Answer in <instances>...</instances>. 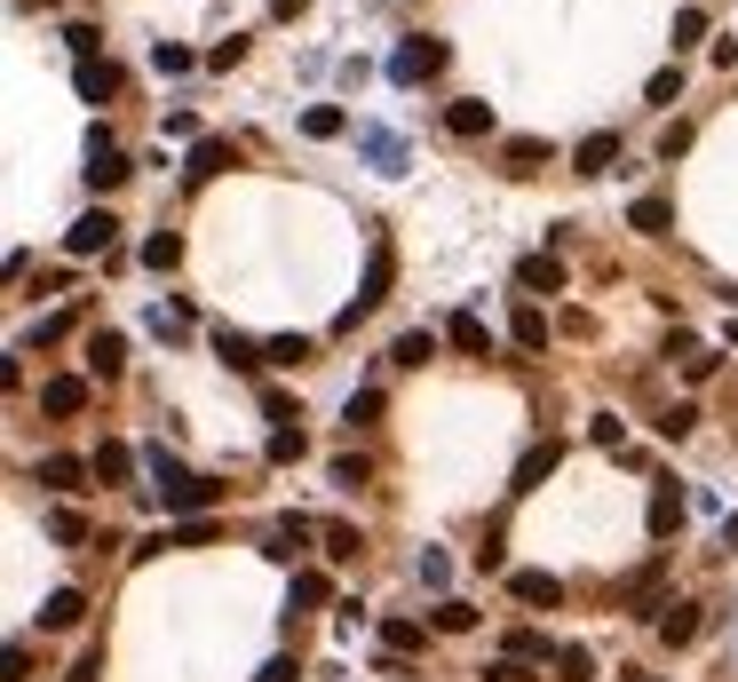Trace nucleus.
I'll use <instances>...</instances> for the list:
<instances>
[{
  "label": "nucleus",
  "mask_w": 738,
  "mask_h": 682,
  "mask_svg": "<svg viewBox=\"0 0 738 682\" xmlns=\"http://www.w3.org/2000/svg\"><path fill=\"white\" fill-rule=\"evenodd\" d=\"M151 476H159V500H167V516H207V508L223 500V485L215 476H198V468H183V461H167V453H151Z\"/></svg>",
  "instance_id": "f257e3e1"
},
{
  "label": "nucleus",
  "mask_w": 738,
  "mask_h": 682,
  "mask_svg": "<svg viewBox=\"0 0 738 682\" xmlns=\"http://www.w3.org/2000/svg\"><path fill=\"white\" fill-rule=\"evenodd\" d=\"M389 286H397V254H389V247H374V254H365V286H357V302H350V310L333 318V326H342V333H357V318H365V310H382V302H389Z\"/></svg>",
  "instance_id": "f03ea898"
},
{
  "label": "nucleus",
  "mask_w": 738,
  "mask_h": 682,
  "mask_svg": "<svg viewBox=\"0 0 738 682\" xmlns=\"http://www.w3.org/2000/svg\"><path fill=\"white\" fill-rule=\"evenodd\" d=\"M127 175H136V167H127V151L112 144L104 127H95V135H88V183H95V191H120Z\"/></svg>",
  "instance_id": "7ed1b4c3"
},
{
  "label": "nucleus",
  "mask_w": 738,
  "mask_h": 682,
  "mask_svg": "<svg viewBox=\"0 0 738 682\" xmlns=\"http://www.w3.org/2000/svg\"><path fill=\"white\" fill-rule=\"evenodd\" d=\"M112 238H120V223H112V207H88V215H80L72 230H64V254H80V262H88V254H104V247H112Z\"/></svg>",
  "instance_id": "20e7f679"
},
{
  "label": "nucleus",
  "mask_w": 738,
  "mask_h": 682,
  "mask_svg": "<svg viewBox=\"0 0 738 682\" xmlns=\"http://www.w3.org/2000/svg\"><path fill=\"white\" fill-rule=\"evenodd\" d=\"M41 413H56V421L88 413V382H80V373H48V382H41Z\"/></svg>",
  "instance_id": "39448f33"
},
{
  "label": "nucleus",
  "mask_w": 738,
  "mask_h": 682,
  "mask_svg": "<svg viewBox=\"0 0 738 682\" xmlns=\"http://www.w3.org/2000/svg\"><path fill=\"white\" fill-rule=\"evenodd\" d=\"M438 64H445V41H406V48H397L389 56V80H429V72H438Z\"/></svg>",
  "instance_id": "423d86ee"
},
{
  "label": "nucleus",
  "mask_w": 738,
  "mask_h": 682,
  "mask_svg": "<svg viewBox=\"0 0 738 682\" xmlns=\"http://www.w3.org/2000/svg\"><path fill=\"white\" fill-rule=\"evenodd\" d=\"M310 532H318V524H302V516H279L271 532H262V556H271V564H302V548H310Z\"/></svg>",
  "instance_id": "0eeeda50"
},
{
  "label": "nucleus",
  "mask_w": 738,
  "mask_h": 682,
  "mask_svg": "<svg viewBox=\"0 0 738 682\" xmlns=\"http://www.w3.org/2000/svg\"><path fill=\"white\" fill-rule=\"evenodd\" d=\"M32 476H41L48 492H88V476H95V461H80V453H48V461L32 468Z\"/></svg>",
  "instance_id": "6e6552de"
},
{
  "label": "nucleus",
  "mask_w": 738,
  "mask_h": 682,
  "mask_svg": "<svg viewBox=\"0 0 738 682\" xmlns=\"http://www.w3.org/2000/svg\"><path fill=\"white\" fill-rule=\"evenodd\" d=\"M223 167H230V144H223V135H198V144H191V159H183V183L198 191V183H215Z\"/></svg>",
  "instance_id": "1a4fd4ad"
},
{
  "label": "nucleus",
  "mask_w": 738,
  "mask_h": 682,
  "mask_svg": "<svg viewBox=\"0 0 738 682\" xmlns=\"http://www.w3.org/2000/svg\"><path fill=\"white\" fill-rule=\"evenodd\" d=\"M556 461H564V445H556V436H548V445H532V453L516 461V485H509V492H541L548 476H556Z\"/></svg>",
  "instance_id": "9d476101"
},
{
  "label": "nucleus",
  "mask_w": 738,
  "mask_h": 682,
  "mask_svg": "<svg viewBox=\"0 0 738 682\" xmlns=\"http://www.w3.org/2000/svg\"><path fill=\"white\" fill-rule=\"evenodd\" d=\"M120 365H127V341H120L112 326H95V333H88V373H95V382H112Z\"/></svg>",
  "instance_id": "9b49d317"
},
{
  "label": "nucleus",
  "mask_w": 738,
  "mask_h": 682,
  "mask_svg": "<svg viewBox=\"0 0 738 682\" xmlns=\"http://www.w3.org/2000/svg\"><path fill=\"white\" fill-rule=\"evenodd\" d=\"M509 588H516V603H532V611H556V603H564V579H556V571H516Z\"/></svg>",
  "instance_id": "f8f14e48"
},
{
  "label": "nucleus",
  "mask_w": 738,
  "mask_h": 682,
  "mask_svg": "<svg viewBox=\"0 0 738 682\" xmlns=\"http://www.w3.org/2000/svg\"><path fill=\"white\" fill-rule=\"evenodd\" d=\"M516 286H524V294H564V262H556V254H524V262H516Z\"/></svg>",
  "instance_id": "ddd939ff"
},
{
  "label": "nucleus",
  "mask_w": 738,
  "mask_h": 682,
  "mask_svg": "<svg viewBox=\"0 0 738 682\" xmlns=\"http://www.w3.org/2000/svg\"><path fill=\"white\" fill-rule=\"evenodd\" d=\"M445 341H453V350H461V357H492V326H485L477 310H461V318L445 326Z\"/></svg>",
  "instance_id": "4468645a"
},
{
  "label": "nucleus",
  "mask_w": 738,
  "mask_h": 682,
  "mask_svg": "<svg viewBox=\"0 0 738 682\" xmlns=\"http://www.w3.org/2000/svg\"><path fill=\"white\" fill-rule=\"evenodd\" d=\"M80 620H88V595H80V588H56V595L41 603V627H48V635H64V627H80Z\"/></svg>",
  "instance_id": "2eb2a0df"
},
{
  "label": "nucleus",
  "mask_w": 738,
  "mask_h": 682,
  "mask_svg": "<svg viewBox=\"0 0 738 682\" xmlns=\"http://www.w3.org/2000/svg\"><path fill=\"white\" fill-rule=\"evenodd\" d=\"M659 643H667V651L699 643V603H667V611H659Z\"/></svg>",
  "instance_id": "dca6fc26"
},
{
  "label": "nucleus",
  "mask_w": 738,
  "mask_h": 682,
  "mask_svg": "<svg viewBox=\"0 0 738 682\" xmlns=\"http://www.w3.org/2000/svg\"><path fill=\"white\" fill-rule=\"evenodd\" d=\"M675 532H683V492L659 485V492H651V539H675Z\"/></svg>",
  "instance_id": "f3484780"
},
{
  "label": "nucleus",
  "mask_w": 738,
  "mask_h": 682,
  "mask_svg": "<svg viewBox=\"0 0 738 682\" xmlns=\"http://www.w3.org/2000/svg\"><path fill=\"white\" fill-rule=\"evenodd\" d=\"M445 127L461 135V144H477V135H492V104H477V95H468V104L445 112Z\"/></svg>",
  "instance_id": "a211bd4d"
},
{
  "label": "nucleus",
  "mask_w": 738,
  "mask_h": 682,
  "mask_svg": "<svg viewBox=\"0 0 738 682\" xmlns=\"http://www.w3.org/2000/svg\"><path fill=\"white\" fill-rule=\"evenodd\" d=\"M88 461H95V485H127V476H136V453L127 445H95Z\"/></svg>",
  "instance_id": "6ab92c4d"
},
{
  "label": "nucleus",
  "mask_w": 738,
  "mask_h": 682,
  "mask_svg": "<svg viewBox=\"0 0 738 682\" xmlns=\"http://www.w3.org/2000/svg\"><path fill=\"white\" fill-rule=\"evenodd\" d=\"M215 357H223V365H239V373H254V365H271V357H262V350H254L247 333H230V326L215 333Z\"/></svg>",
  "instance_id": "aec40b11"
},
{
  "label": "nucleus",
  "mask_w": 738,
  "mask_h": 682,
  "mask_svg": "<svg viewBox=\"0 0 738 682\" xmlns=\"http://www.w3.org/2000/svg\"><path fill=\"white\" fill-rule=\"evenodd\" d=\"M333 588H326V571H294V588H286V620H294V611H318Z\"/></svg>",
  "instance_id": "412c9836"
},
{
  "label": "nucleus",
  "mask_w": 738,
  "mask_h": 682,
  "mask_svg": "<svg viewBox=\"0 0 738 682\" xmlns=\"http://www.w3.org/2000/svg\"><path fill=\"white\" fill-rule=\"evenodd\" d=\"M342 127H350V112H342V104H310V112H302V135H310V144H333Z\"/></svg>",
  "instance_id": "4be33fe9"
},
{
  "label": "nucleus",
  "mask_w": 738,
  "mask_h": 682,
  "mask_svg": "<svg viewBox=\"0 0 738 682\" xmlns=\"http://www.w3.org/2000/svg\"><path fill=\"white\" fill-rule=\"evenodd\" d=\"M262 357H271V365H310L318 341H310V333H279V341H262Z\"/></svg>",
  "instance_id": "5701e85b"
},
{
  "label": "nucleus",
  "mask_w": 738,
  "mask_h": 682,
  "mask_svg": "<svg viewBox=\"0 0 738 682\" xmlns=\"http://www.w3.org/2000/svg\"><path fill=\"white\" fill-rule=\"evenodd\" d=\"M675 357H683V373H691V382H707V373L723 365V350H707V341H691V333H675Z\"/></svg>",
  "instance_id": "b1692460"
},
{
  "label": "nucleus",
  "mask_w": 738,
  "mask_h": 682,
  "mask_svg": "<svg viewBox=\"0 0 738 682\" xmlns=\"http://www.w3.org/2000/svg\"><path fill=\"white\" fill-rule=\"evenodd\" d=\"M612 159H620V135H588V144L572 151V167H580V175H603Z\"/></svg>",
  "instance_id": "393cba45"
},
{
  "label": "nucleus",
  "mask_w": 738,
  "mask_h": 682,
  "mask_svg": "<svg viewBox=\"0 0 738 682\" xmlns=\"http://www.w3.org/2000/svg\"><path fill=\"white\" fill-rule=\"evenodd\" d=\"M667 223H675V207H667V198H635V207H627V230H644V238H659Z\"/></svg>",
  "instance_id": "a878e982"
},
{
  "label": "nucleus",
  "mask_w": 738,
  "mask_h": 682,
  "mask_svg": "<svg viewBox=\"0 0 738 682\" xmlns=\"http://www.w3.org/2000/svg\"><path fill=\"white\" fill-rule=\"evenodd\" d=\"M556 682H595V651H588V643H564V651H556Z\"/></svg>",
  "instance_id": "bb28decb"
},
{
  "label": "nucleus",
  "mask_w": 738,
  "mask_h": 682,
  "mask_svg": "<svg viewBox=\"0 0 738 682\" xmlns=\"http://www.w3.org/2000/svg\"><path fill=\"white\" fill-rule=\"evenodd\" d=\"M167 548H215V516H183V524H167Z\"/></svg>",
  "instance_id": "cd10ccee"
},
{
  "label": "nucleus",
  "mask_w": 738,
  "mask_h": 682,
  "mask_svg": "<svg viewBox=\"0 0 738 682\" xmlns=\"http://www.w3.org/2000/svg\"><path fill=\"white\" fill-rule=\"evenodd\" d=\"M500 159H509L516 175H532V167L548 159V144H541V135H509V144H500Z\"/></svg>",
  "instance_id": "c85d7f7f"
},
{
  "label": "nucleus",
  "mask_w": 738,
  "mask_h": 682,
  "mask_svg": "<svg viewBox=\"0 0 738 682\" xmlns=\"http://www.w3.org/2000/svg\"><path fill=\"white\" fill-rule=\"evenodd\" d=\"M72 88L88 95V104H104V95L120 88V72H112V64H80V72H72Z\"/></svg>",
  "instance_id": "c756f323"
},
{
  "label": "nucleus",
  "mask_w": 738,
  "mask_h": 682,
  "mask_svg": "<svg viewBox=\"0 0 738 682\" xmlns=\"http://www.w3.org/2000/svg\"><path fill=\"white\" fill-rule=\"evenodd\" d=\"M429 627H438V635H468V627H477V603H438V611H429Z\"/></svg>",
  "instance_id": "7c9ffc66"
},
{
  "label": "nucleus",
  "mask_w": 738,
  "mask_h": 682,
  "mask_svg": "<svg viewBox=\"0 0 738 682\" xmlns=\"http://www.w3.org/2000/svg\"><path fill=\"white\" fill-rule=\"evenodd\" d=\"M175 262H183V238L175 230H151L144 238V270H175Z\"/></svg>",
  "instance_id": "2f4dec72"
},
{
  "label": "nucleus",
  "mask_w": 738,
  "mask_h": 682,
  "mask_svg": "<svg viewBox=\"0 0 738 682\" xmlns=\"http://www.w3.org/2000/svg\"><path fill=\"white\" fill-rule=\"evenodd\" d=\"M389 357H397V365H429V357H438V333H429V326H421V333H397Z\"/></svg>",
  "instance_id": "473e14b6"
},
{
  "label": "nucleus",
  "mask_w": 738,
  "mask_h": 682,
  "mask_svg": "<svg viewBox=\"0 0 738 682\" xmlns=\"http://www.w3.org/2000/svg\"><path fill=\"white\" fill-rule=\"evenodd\" d=\"M48 539H64V548H80V539H88V516H80V508H48Z\"/></svg>",
  "instance_id": "72a5a7b5"
},
{
  "label": "nucleus",
  "mask_w": 738,
  "mask_h": 682,
  "mask_svg": "<svg viewBox=\"0 0 738 682\" xmlns=\"http://www.w3.org/2000/svg\"><path fill=\"white\" fill-rule=\"evenodd\" d=\"M500 659H524V667H541V659H548V635H541V627H516Z\"/></svg>",
  "instance_id": "f704fd0d"
},
{
  "label": "nucleus",
  "mask_w": 738,
  "mask_h": 682,
  "mask_svg": "<svg viewBox=\"0 0 738 682\" xmlns=\"http://www.w3.org/2000/svg\"><path fill=\"white\" fill-rule=\"evenodd\" d=\"M516 350H548V310H532V302L516 310Z\"/></svg>",
  "instance_id": "c9c22d12"
},
{
  "label": "nucleus",
  "mask_w": 738,
  "mask_h": 682,
  "mask_svg": "<svg viewBox=\"0 0 738 682\" xmlns=\"http://www.w3.org/2000/svg\"><path fill=\"white\" fill-rule=\"evenodd\" d=\"M691 429H699V405H667V413H659V436H667V445H683Z\"/></svg>",
  "instance_id": "e433bc0d"
},
{
  "label": "nucleus",
  "mask_w": 738,
  "mask_h": 682,
  "mask_svg": "<svg viewBox=\"0 0 738 682\" xmlns=\"http://www.w3.org/2000/svg\"><path fill=\"white\" fill-rule=\"evenodd\" d=\"M318 539H326V556H333V564H350V556L365 548V539H357L350 524H318Z\"/></svg>",
  "instance_id": "4c0bfd02"
},
{
  "label": "nucleus",
  "mask_w": 738,
  "mask_h": 682,
  "mask_svg": "<svg viewBox=\"0 0 738 682\" xmlns=\"http://www.w3.org/2000/svg\"><path fill=\"white\" fill-rule=\"evenodd\" d=\"M382 643L389 651H421V620H382Z\"/></svg>",
  "instance_id": "58836bf2"
},
{
  "label": "nucleus",
  "mask_w": 738,
  "mask_h": 682,
  "mask_svg": "<svg viewBox=\"0 0 738 682\" xmlns=\"http://www.w3.org/2000/svg\"><path fill=\"white\" fill-rule=\"evenodd\" d=\"M644 95H651V104H675V95H683V64H667V72H651V88H644Z\"/></svg>",
  "instance_id": "ea45409f"
},
{
  "label": "nucleus",
  "mask_w": 738,
  "mask_h": 682,
  "mask_svg": "<svg viewBox=\"0 0 738 682\" xmlns=\"http://www.w3.org/2000/svg\"><path fill=\"white\" fill-rule=\"evenodd\" d=\"M365 421H382V389H350V429H365Z\"/></svg>",
  "instance_id": "a19ab883"
},
{
  "label": "nucleus",
  "mask_w": 738,
  "mask_h": 682,
  "mask_svg": "<svg viewBox=\"0 0 738 682\" xmlns=\"http://www.w3.org/2000/svg\"><path fill=\"white\" fill-rule=\"evenodd\" d=\"M699 32H707V9H675V48H691Z\"/></svg>",
  "instance_id": "79ce46f5"
},
{
  "label": "nucleus",
  "mask_w": 738,
  "mask_h": 682,
  "mask_svg": "<svg viewBox=\"0 0 738 682\" xmlns=\"http://www.w3.org/2000/svg\"><path fill=\"white\" fill-rule=\"evenodd\" d=\"M271 461H279V468L302 461V429H279V436H271Z\"/></svg>",
  "instance_id": "37998d69"
},
{
  "label": "nucleus",
  "mask_w": 738,
  "mask_h": 682,
  "mask_svg": "<svg viewBox=\"0 0 738 682\" xmlns=\"http://www.w3.org/2000/svg\"><path fill=\"white\" fill-rule=\"evenodd\" d=\"M485 682H532L524 659H485Z\"/></svg>",
  "instance_id": "c03bdc74"
},
{
  "label": "nucleus",
  "mask_w": 738,
  "mask_h": 682,
  "mask_svg": "<svg viewBox=\"0 0 738 682\" xmlns=\"http://www.w3.org/2000/svg\"><path fill=\"white\" fill-rule=\"evenodd\" d=\"M239 56H247V41H239V32H230V41H215V48H207V64H215V72H230V64H239Z\"/></svg>",
  "instance_id": "a18cd8bd"
},
{
  "label": "nucleus",
  "mask_w": 738,
  "mask_h": 682,
  "mask_svg": "<svg viewBox=\"0 0 738 682\" xmlns=\"http://www.w3.org/2000/svg\"><path fill=\"white\" fill-rule=\"evenodd\" d=\"M683 151H691V127L675 120V127H667V135H659V159H683Z\"/></svg>",
  "instance_id": "49530a36"
},
{
  "label": "nucleus",
  "mask_w": 738,
  "mask_h": 682,
  "mask_svg": "<svg viewBox=\"0 0 738 682\" xmlns=\"http://www.w3.org/2000/svg\"><path fill=\"white\" fill-rule=\"evenodd\" d=\"M151 64H159V72H191V48H167V41H159Z\"/></svg>",
  "instance_id": "de8ad7c7"
},
{
  "label": "nucleus",
  "mask_w": 738,
  "mask_h": 682,
  "mask_svg": "<svg viewBox=\"0 0 738 682\" xmlns=\"http://www.w3.org/2000/svg\"><path fill=\"white\" fill-rule=\"evenodd\" d=\"M333 485L357 492V485H365V461H350V453H342V461H333Z\"/></svg>",
  "instance_id": "09e8293b"
},
{
  "label": "nucleus",
  "mask_w": 738,
  "mask_h": 682,
  "mask_svg": "<svg viewBox=\"0 0 738 682\" xmlns=\"http://www.w3.org/2000/svg\"><path fill=\"white\" fill-rule=\"evenodd\" d=\"M95 674H104V651H80V667L64 674V682H95Z\"/></svg>",
  "instance_id": "8fccbe9b"
},
{
  "label": "nucleus",
  "mask_w": 738,
  "mask_h": 682,
  "mask_svg": "<svg viewBox=\"0 0 738 682\" xmlns=\"http://www.w3.org/2000/svg\"><path fill=\"white\" fill-rule=\"evenodd\" d=\"M294 674H302V667H294V659H271V667H262V674H254V682H294Z\"/></svg>",
  "instance_id": "3c124183"
},
{
  "label": "nucleus",
  "mask_w": 738,
  "mask_h": 682,
  "mask_svg": "<svg viewBox=\"0 0 738 682\" xmlns=\"http://www.w3.org/2000/svg\"><path fill=\"white\" fill-rule=\"evenodd\" d=\"M723 556H738V516H723Z\"/></svg>",
  "instance_id": "603ef678"
},
{
  "label": "nucleus",
  "mask_w": 738,
  "mask_h": 682,
  "mask_svg": "<svg viewBox=\"0 0 738 682\" xmlns=\"http://www.w3.org/2000/svg\"><path fill=\"white\" fill-rule=\"evenodd\" d=\"M620 682H651V674H620Z\"/></svg>",
  "instance_id": "864d4df0"
},
{
  "label": "nucleus",
  "mask_w": 738,
  "mask_h": 682,
  "mask_svg": "<svg viewBox=\"0 0 738 682\" xmlns=\"http://www.w3.org/2000/svg\"><path fill=\"white\" fill-rule=\"evenodd\" d=\"M730 302H738V294H730Z\"/></svg>",
  "instance_id": "5fc2aeb1"
}]
</instances>
